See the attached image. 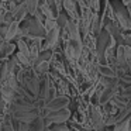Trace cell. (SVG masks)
<instances>
[{"mask_svg": "<svg viewBox=\"0 0 131 131\" xmlns=\"http://www.w3.org/2000/svg\"><path fill=\"white\" fill-rule=\"evenodd\" d=\"M2 120H3V116H2V113H0V121H2Z\"/></svg>", "mask_w": 131, "mask_h": 131, "instance_id": "19", "label": "cell"}, {"mask_svg": "<svg viewBox=\"0 0 131 131\" xmlns=\"http://www.w3.org/2000/svg\"><path fill=\"white\" fill-rule=\"evenodd\" d=\"M130 131H131V117H130Z\"/></svg>", "mask_w": 131, "mask_h": 131, "instance_id": "20", "label": "cell"}, {"mask_svg": "<svg viewBox=\"0 0 131 131\" xmlns=\"http://www.w3.org/2000/svg\"><path fill=\"white\" fill-rule=\"evenodd\" d=\"M121 94L124 99H127L128 102H131V85L130 86H124V88L121 89Z\"/></svg>", "mask_w": 131, "mask_h": 131, "instance_id": "16", "label": "cell"}, {"mask_svg": "<svg viewBox=\"0 0 131 131\" xmlns=\"http://www.w3.org/2000/svg\"><path fill=\"white\" fill-rule=\"evenodd\" d=\"M44 117L51 124H65V123H68L72 118V111L69 107L58 110V111H51V113H45L44 111Z\"/></svg>", "mask_w": 131, "mask_h": 131, "instance_id": "3", "label": "cell"}, {"mask_svg": "<svg viewBox=\"0 0 131 131\" xmlns=\"http://www.w3.org/2000/svg\"><path fill=\"white\" fill-rule=\"evenodd\" d=\"M65 57L71 61H75L78 62L83 52V44L82 41H76V40H69L68 42L65 44Z\"/></svg>", "mask_w": 131, "mask_h": 131, "instance_id": "4", "label": "cell"}, {"mask_svg": "<svg viewBox=\"0 0 131 131\" xmlns=\"http://www.w3.org/2000/svg\"><path fill=\"white\" fill-rule=\"evenodd\" d=\"M68 21H69V17H68V14H66L65 12H62L59 16L57 17V24H58V28L59 30H63L66 27V24H68Z\"/></svg>", "mask_w": 131, "mask_h": 131, "instance_id": "13", "label": "cell"}, {"mask_svg": "<svg viewBox=\"0 0 131 131\" xmlns=\"http://www.w3.org/2000/svg\"><path fill=\"white\" fill-rule=\"evenodd\" d=\"M123 4H124L125 7H128V6H131V0H120Z\"/></svg>", "mask_w": 131, "mask_h": 131, "instance_id": "17", "label": "cell"}, {"mask_svg": "<svg viewBox=\"0 0 131 131\" xmlns=\"http://www.w3.org/2000/svg\"><path fill=\"white\" fill-rule=\"evenodd\" d=\"M59 40H61V30L59 28H55V30H52V31H49L48 34H47V37L42 40V51H45V49L54 51V49L57 48Z\"/></svg>", "mask_w": 131, "mask_h": 131, "instance_id": "6", "label": "cell"}, {"mask_svg": "<svg viewBox=\"0 0 131 131\" xmlns=\"http://www.w3.org/2000/svg\"><path fill=\"white\" fill-rule=\"evenodd\" d=\"M14 2H16L17 4H18V3H23V0H14Z\"/></svg>", "mask_w": 131, "mask_h": 131, "instance_id": "18", "label": "cell"}, {"mask_svg": "<svg viewBox=\"0 0 131 131\" xmlns=\"http://www.w3.org/2000/svg\"><path fill=\"white\" fill-rule=\"evenodd\" d=\"M18 35H20V24L16 23V21H13V23L9 26L6 38H4V42H12L14 38H18Z\"/></svg>", "mask_w": 131, "mask_h": 131, "instance_id": "9", "label": "cell"}, {"mask_svg": "<svg viewBox=\"0 0 131 131\" xmlns=\"http://www.w3.org/2000/svg\"><path fill=\"white\" fill-rule=\"evenodd\" d=\"M12 17H13V21L16 23H23L27 17H28V12H27V7L24 3H18L17 6L14 7V10L12 12Z\"/></svg>", "mask_w": 131, "mask_h": 131, "instance_id": "8", "label": "cell"}, {"mask_svg": "<svg viewBox=\"0 0 131 131\" xmlns=\"http://www.w3.org/2000/svg\"><path fill=\"white\" fill-rule=\"evenodd\" d=\"M89 123L94 131H104L106 128V117L103 114L100 106H90Z\"/></svg>", "mask_w": 131, "mask_h": 131, "instance_id": "2", "label": "cell"}, {"mask_svg": "<svg viewBox=\"0 0 131 131\" xmlns=\"http://www.w3.org/2000/svg\"><path fill=\"white\" fill-rule=\"evenodd\" d=\"M69 104H71V99H69L68 96H57L52 102H49L48 104L45 106L44 111H45V113L58 111V110H62V108H68Z\"/></svg>", "mask_w": 131, "mask_h": 131, "instance_id": "5", "label": "cell"}, {"mask_svg": "<svg viewBox=\"0 0 131 131\" xmlns=\"http://www.w3.org/2000/svg\"><path fill=\"white\" fill-rule=\"evenodd\" d=\"M47 131H51V130H47Z\"/></svg>", "mask_w": 131, "mask_h": 131, "instance_id": "21", "label": "cell"}, {"mask_svg": "<svg viewBox=\"0 0 131 131\" xmlns=\"http://www.w3.org/2000/svg\"><path fill=\"white\" fill-rule=\"evenodd\" d=\"M16 45H17L20 54H23V55H26L27 58H30V47H28V44H27V41L24 40V38H17Z\"/></svg>", "mask_w": 131, "mask_h": 131, "instance_id": "11", "label": "cell"}, {"mask_svg": "<svg viewBox=\"0 0 131 131\" xmlns=\"http://www.w3.org/2000/svg\"><path fill=\"white\" fill-rule=\"evenodd\" d=\"M97 71L102 78H108V79H118V75L111 66L108 65H97Z\"/></svg>", "mask_w": 131, "mask_h": 131, "instance_id": "10", "label": "cell"}, {"mask_svg": "<svg viewBox=\"0 0 131 131\" xmlns=\"http://www.w3.org/2000/svg\"><path fill=\"white\" fill-rule=\"evenodd\" d=\"M48 130H51V131H72V128L68 125V123H65V124H51V127Z\"/></svg>", "mask_w": 131, "mask_h": 131, "instance_id": "14", "label": "cell"}, {"mask_svg": "<svg viewBox=\"0 0 131 131\" xmlns=\"http://www.w3.org/2000/svg\"><path fill=\"white\" fill-rule=\"evenodd\" d=\"M16 42H3L0 45V62H4L9 58H12L16 52Z\"/></svg>", "mask_w": 131, "mask_h": 131, "instance_id": "7", "label": "cell"}, {"mask_svg": "<svg viewBox=\"0 0 131 131\" xmlns=\"http://www.w3.org/2000/svg\"><path fill=\"white\" fill-rule=\"evenodd\" d=\"M111 6L114 10L116 21L118 23L121 31H131V14L128 13L127 7L120 0H111Z\"/></svg>", "mask_w": 131, "mask_h": 131, "instance_id": "1", "label": "cell"}, {"mask_svg": "<svg viewBox=\"0 0 131 131\" xmlns=\"http://www.w3.org/2000/svg\"><path fill=\"white\" fill-rule=\"evenodd\" d=\"M111 131H130V118L123 121V123H120V124H117V125H114V128Z\"/></svg>", "mask_w": 131, "mask_h": 131, "instance_id": "15", "label": "cell"}, {"mask_svg": "<svg viewBox=\"0 0 131 131\" xmlns=\"http://www.w3.org/2000/svg\"><path fill=\"white\" fill-rule=\"evenodd\" d=\"M23 3L27 7L28 16H34L38 10V6H40V0H23Z\"/></svg>", "mask_w": 131, "mask_h": 131, "instance_id": "12", "label": "cell"}]
</instances>
